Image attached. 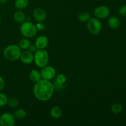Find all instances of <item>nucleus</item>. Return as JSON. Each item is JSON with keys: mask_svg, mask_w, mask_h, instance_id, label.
<instances>
[{"mask_svg": "<svg viewBox=\"0 0 126 126\" xmlns=\"http://www.w3.org/2000/svg\"><path fill=\"white\" fill-rule=\"evenodd\" d=\"M54 89V85L51 82L41 79L35 83L33 88V94L38 100L46 102L52 97Z\"/></svg>", "mask_w": 126, "mask_h": 126, "instance_id": "1", "label": "nucleus"}, {"mask_svg": "<svg viewBox=\"0 0 126 126\" xmlns=\"http://www.w3.org/2000/svg\"><path fill=\"white\" fill-rule=\"evenodd\" d=\"M22 51L18 46L11 44L6 47L3 51V55L6 60L9 61H16L20 57Z\"/></svg>", "mask_w": 126, "mask_h": 126, "instance_id": "2", "label": "nucleus"}, {"mask_svg": "<svg viewBox=\"0 0 126 126\" xmlns=\"http://www.w3.org/2000/svg\"><path fill=\"white\" fill-rule=\"evenodd\" d=\"M49 55L45 49H38L34 54V61L39 68H43L47 65Z\"/></svg>", "mask_w": 126, "mask_h": 126, "instance_id": "3", "label": "nucleus"}, {"mask_svg": "<svg viewBox=\"0 0 126 126\" xmlns=\"http://www.w3.org/2000/svg\"><path fill=\"white\" fill-rule=\"evenodd\" d=\"M20 32L26 38H32L36 36L38 32L36 27L31 22L26 21L22 23L20 26Z\"/></svg>", "mask_w": 126, "mask_h": 126, "instance_id": "4", "label": "nucleus"}, {"mask_svg": "<svg viewBox=\"0 0 126 126\" xmlns=\"http://www.w3.org/2000/svg\"><path fill=\"white\" fill-rule=\"evenodd\" d=\"M102 23L98 18H90L87 21V27L92 34H98L102 30Z\"/></svg>", "mask_w": 126, "mask_h": 126, "instance_id": "5", "label": "nucleus"}, {"mask_svg": "<svg viewBox=\"0 0 126 126\" xmlns=\"http://www.w3.org/2000/svg\"><path fill=\"white\" fill-rule=\"evenodd\" d=\"M40 73L43 79L50 81V79L55 77L56 75V70L53 66L46 65L44 67L42 68Z\"/></svg>", "mask_w": 126, "mask_h": 126, "instance_id": "6", "label": "nucleus"}, {"mask_svg": "<svg viewBox=\"0 0 126 126\" xmlns=\"http://www.w3.org/2000/svg\"><path fill=\"white\" fill-rule=\"evenodd\" d=\"M15 124V117L9 113H4L0 116V126H14Z\"/></svg>", "mask_w": 126, "mask_h": 126, "instance_id": "7", "label": "nucleus"}, {"mask_svg": "<svg viewBox=\"0 0 126 126\" xmlns=\"http://www.w3.org/2000/svg\"><path fill=\"white\" fill-rule=\"evenodd\" d=\"M110 9L105 6H100L97 7L94 9V13L95 16L98 19H105L110 15Z\"/></svg>", "mask_w": 126, "mask_h": 126, "instance_id": "8", "label": "nucleus"}, {"mask_svg": "<svg viewBox=\"0 0 126 126\" xmlns=\"http://www.w3.org/2000/svg\"><path fill=\"white\" fill-rule=\"evenodd\" d=\"M20 59L22 63L26 65H29L34 60V54L28 50H25L24 51L21 52Z\"/></svg>", "mask_w": 126, "mask_h": 126, "instance_id": "9", "label": "nucleus"}, {"mask_svg": "<svg viewBox=\"0 0 126 126\" xmlns=\"http://www.w3.org/2000/svg\"><path fill=\"white\" fill-rule=\"evenodd\" d=\"M33 16L34 19L38 22H43L46 18L47 14L45 10L41 7H38L34 10L33 12Z\"/></svg>", "mask_w": 126, "mask_h": 126, "instance_id": "10", "label": "nucleus"}, {"mask_svg": "<svg viewBox=\"0 0 126 126\" xmlns=\"http://www.w3.org/2000/svg\"><path fill=\"white\" fill-rule=\"evenodd\" d=\"M49 44V39L46 36H39L35 41V46L38 49H44Z\"/></svg>", "mask_w": 126, "mask_h": 126, "instance_id": "11", "label": "nucleus"}, {"mask_svg": "<svg viewBox=\"0 0 126 126\" xmlns=\"http://www.w3.org/2000/svg\"><path fill=\"white\" fill-rule=\"evenodd\" d=\"M66 81V78L65 75L63 74H59L56 77V80L55 81L54 87L58 89H62L64 84Z\"/></svg>", "mask_w": 126, "mask_h": 126, "instance_id": "12", "label": "nucleus"}, {"mask_svg": "<svg viewBox=\"0 0 126 126\" xmlns=\"http://www.w3.org/2000/svg\"><path fill=\"white\" fill-rule=\"evenodd\" d=\"M30 79L32 82L36 83L42 79L41 73L37 70H32L30 73Z\"/></svg>", "mask_w": 126, "mask_h": 126, "instance_id": "13", "label": "nucleus"}, {"mask_svg": "<svg viewBox=\"0 0 126 126\" xmlns=\"http://www.w3.org/2000/svg\"><path fill=\"white\" fill-rule=\"evenodd\" d=\"M50 116L52 117L54 119H58L61 117L62 114V111L60 107H57V106H55L53 108H51L50 111Z\"/></svg>", "mask_w": 126, "mask_h": 126, "instance_id": "14", "label": "nucleus"}, {"mask_svg": "<svg viewBox=\"0 0 126 126\" xmlns=\"http://www.w3.org/2000/svg\"><path fill=\"white\" fill-rule=\"evenodd\" d=\"M108 25L113 29H117L120 25V21L116 17H111L108 19Z\"/></svg>", "mask_w": 126, "mask_h": 126, "instance_id": "15", "label": "nucleus"}, {"mask_svg": "<svg viewBox=\"0 0 126 126\" xmlns=\"http://www.w3.org/2000/svg\"><path fill=\"white\" fill-rule=\"evenodd\" d=\"M14 18L18 23H23L26 20V16L22 11H18L14 14Z\"/></svg>", "mask_w": 126, "mask_h": 126, "instance_id": "16", "label": "nucleus"}, {"mask_svg": "<svg viewBox=\"0 0 126 126\" xmlns=\"http://www.w3.org/2000/svg\"><path fill=\"white\" fill-rule=\"evenodd\" d=\"M14 5L17 9H24L28 5V0H16Z\"/></svg>", "mask_w": 126, "mask_h": 126, "instance_id": "17", "label": "nucleus"}, {"mask_svg": "<svg viewBox=\"0 0 126 126\" xmlns=\"http://www.w3.org/2000/svg\"><path fill=\"white\" fill-rule=\"evenodd\" d=\"M30 45V41L27 38H23V39H20L18 43V46L21 49H23V50H27Z\"/></svg>", "mask_w": 126, "mask_h": 126, "instance_id": "18", "label": "nucleus"}, {"mask_svg": "<svg viewBox=\"0 0 126 126\" xmlns=\"http://www.w3.org/2000/svg\"><path fill=\"white\" fill-rule=\"evenodd\" d=\"M13 115L17 119H23L25 118V117L27 116V112L23 109H18L14 112Z\"/></svg>", "mask_w": 126, "mask_h": 126, "instance_id": "19", "label": "nucleus"}, {"mask_svg": "<svg viewBox=\"0 0 126 126\" xmlns=\"http://www.w3.org/2000/svg\"><path fill=\"white\" fill-rule=\"evenodd\" d=\"M79 20L81 22H86L89 20L90 14L87 12H82L78 15Z\"/></svg>", "mask_w": 126, "mask_h": 126, "instance_id": "20", "label": "nucleus"}, {"mask_svg": "<svg viewBox=\"0 0 126 126\" xmlns=\"http://www.w3.org/2000/svg\"><path fill=\"white\" fill-rule=\"evenodd\" d=\"M122 110H123V107L119 103H114L111 108L112 113L114 114H119L122 111Z\"/></svg>", "mask_w": 126, "mask_h": 126, "instance_id": "21", "label": "nucleus"}, {"mask_svg": "<svg viewBox=\"0 0 126 126\" xmlns=\"http://www.w3.org/2000/svg\"><path fill=\"white\" fill-rule=\"evenodd\" d=\"M8 98L6 94L0 92V107H4L7 104Z\"/></svg>", "mask_w": 126, "mask_h": 126, "instance_id": "22", "label": "nucleus"}, {"mask_svg": "<svg viewBox=\"0 0 126 126\" xmlns=\"http://www.w3.org/2000/svg\"><path fill=\"white\" fill-rule=\"evenodd\" d=\"M7 104L11 108H16L19 104V102L17 98H11L8 100Z\"/></svg>", "mask_w": 126, "mask_h": 126, "instance_id": "23", "label": "nucleus"}, {"mask_svg": "<svg viewBox=\"0 0 126 126\" xmlns=\"http://www.w3.org/2000/svg\"><path fill=\"white\" fill-rule=\"evenodd\" d=\"M119 14L121 16L126 17V6H123L119 8Z\"/></svg>", "mask_w": 126, "mask_h": 126, "instance_id": "24", "label": "nucleus"}, {"mask_svg": "<svg viewBox=\"0 0 126 126\" xmlns=\"http://www.w3.org/2000/svg\"><path fill=\"white\" fill-rule=\"evenodd\" d=\"M36 27L37 30L39 31L44 30L46 28L45 25H44V24L42 22H38V23H37Z\"/></svg>", "mask_w": 126, "mask_h": 126, "instance_id": "25", "label": "nucleus"}, {"mask_svg": "<svg viewBox=\"0 0 126 126\" xmlns=\"http://www.w3.org/2000/svg\"><path fill=\"white\" fill-rule=\"evenodd\" d=\"M38 48H37V47L36 46L35 44L34 45H30V46L29 48L28 49V50H29V51H30L31 52H32L33 54H34V53L36 52V50H38Z\"/></svg>", "mask_w": 126, "mask_h": 126, "instance_id": "26", "label": "nucleus"}, {"mask_svg": "<svg viewBox=\"0 0 126 126\" xmlns=\"http://www.w3.org/2000/svg\"><path fill=\"white\" fill-rule=\"evenodd\" d=\"M5 86V82L4 79L0 76V91H2Z\"/></svg>", "mask_w": 126, "mask_h": 126, "instance_id": "27", "label": "nucleus"}, {"mask_svg": "<svg viewBox=\"0 0 126 126\" xmlns=\"http://www.w3.org/2000/svg\"><path fill=\"white\" fill-rule=\"evenodd\" d=\"M7 2V0H0V3L5 4Z\"/></svg>", "mask_w": 126, "mask_h": 126, "instance_id": "28", "label": "nucleus"}, {"mask_svg": "<svg viewBox=\"0 0 126 126\" xmlns=\"http://www.w3.org/2000/svg\"><path fill=\"white\" fill-rule=\"evenodd\" d=\"M1 18H0V25H1Z\"/></svg>", "mask_w": 126, "mask_h": 126, "instance_id": "29", "label": "nucleus"}]
</instances>
